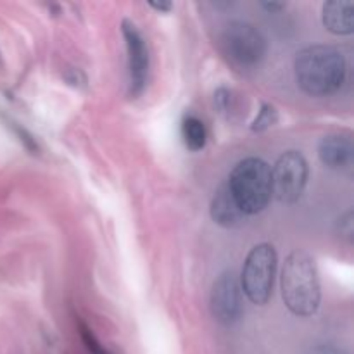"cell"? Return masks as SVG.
Instances as JSON below:
<instances>
[{
	"instance_id": "cell-3",
	"label": "cell",
	"mask_w": 354,
	"mask_h": 354,
	"mask_svg": "<svg viewBox=\"0 0 354 354\" xmlns=\"http://www.w3.org/2000/svg\"><path fill=\"white\" fill-rule=\"evenodd\" d=\"M232 197L244 214H258L272 201V168L259 158L237 162L227 182Z\"/></svg>"
},
{
	"instance_id": "cell-13",
	"label": "cell",
	"mask_w": 354,
	"mask_h": 354,
	"mask_svg": "<svg viewBox=\"0 0 354 354\" xmlns=\"http://www.w3.org/2000/svg\"><path fill=\"white\" fill-rule=\"evenodd\" d=\"M275 121H277L275 107L270 106V104H265V106L261 107V111H259L258 118L254 120V123H252V131L266 130V128L273 127Z\"/></svg>"
},
{
	"instance_id": "cell-17",
	"label": "cell",
	"mask_w": 354,
	"mask_h": 354,
	"mask_svg": "<svg viewBox=\"0 0 354 354\" xmlns=\"http://www.w3.org/2000/svg\"><path fill=\"white\" fill-rule=\"evenodd\" d=\"M151 7H154V9L161 10V12H168V10L171 9V3H166V2L156 3V2H151Z\"/></svg>"
},
{
	"instance_id": "cell-4",
	"label": "cell",
	"mask_w": 354,
	"mask_h": 354,
	"mask_svg": "<svg viewBox=\"0 0 354 354\" xmlns=\"http://www.w3.org/2000/svg\"><path fill=\"white\" fill-rule=\"evenodd\" d=\"M277 273V252L272 244H259L251 249L242 268L241 287L251 303L266 304L272 297Z\"/></svg>"
},
{
	"instance_id": "cell-15",
	"label": "cell",
	"mask_w": 354,
	"mask_h": 354,
	"mask_svg": "<svg viewBox=\"0 0 354 354\" xmlns=\"http://www.w3.org/2000/svg\"><path fill=\"white\" fill-rule=\"evenodd\" d=\"M310 354H346V351L344 349L337 348V346L324 344V346H318V348L311 349Z\"/></svg>"
},
{
	"instance_id": "cell-9",
	"label": "cell",
	"mask_w": 354,
	"mask_h": 354,
	"mask_svg": "<svg viewBox=\"0 0 354 354\" xmlns=\"http://www.w3.org/2000/svg\"><path fill=\"white\" fill-rule=\"evenodd\" d=\"M353 142L344 135H327L318 145V158L332 169L348 168L353 162Z\"/></svg>"
},
{
	"instance_id": "cell-14",
	"label": "cell",
	"mask_w": 354,
	"mask_h": 354,
	"mask_svg": "<svg viewBox=\"0 0 354 354\" xmlns=\"http://www.w3.org/2000/svg\"><path fill=\"white\" fill-rule=\"evenodd\" d=\"M341 235H344V237H348V239H351L353 237V213L351 211H348V213H346V216L344 218H341Z\"/></svg>"
},
{
	"instance_id": "cell-1",
	"label": "cell",
	"mask_w": 354,
	"mask_h": 354,
	"mask_svg": "<svg viewBox=\"0 0 354 354\" xmlns=\"http://www.w3.org/2000/svg\"><path fill=\"white\" fill-rule=\"evenodd\" d=\"M296 82L303 92L327 97L337 92L346 80V59L330 45H311L297 54L294 62Z\"/></svg>"
},
{
	"instance_id": "cell-10",
	"label": "cell",
	"mask_w": 354,
	"mask_h": 354,
	"mask_svg": "<svg viewBox=\"0 0 354 354\" xmlns=\"http://www.w3.org/2000/svg\"><path fill=\"white\" fill-rule=\"evenodd\" d=\"M324 26L334 35H351L354 31V3L351 0H328L322 9Z\"/></svg>"
},
{
	"instance_id": "cell-16",
	"label": "cell",
	"mask_w": 354,
	"mask_h": 354,
	"mask_svg": "<svg viewBox=\"0 0 354 354\" xmlns=\"http://www.w3.org/2000/svg\"><path fill=\"white\" fill-rule=\"evenodd\" d=\"M261 6L265 7V9L272 10V12H273V10H280V9H283V7H286V3H277V2H272V3H270V2H263Z\"/></svg>"
},
{
	"instance_id": "cell-6",
	"label": "cell",
	"mask_w": 354,
	"mask_h": 354,
	"mask_svg": "<svg viewBox=\"0 0 354 354\" xmlns=\"http://www.w3.org/2000/svg\"><path fill=\"white\" fill-rule=\"evenodd\" d=\"M223 47L227 54L242 66L258 64L266 54V40L261 31L242 21H234L225 28Z\"/></svg>"
},
{
	"instance_id": "cell-2",
	"label": "cell",
	"mask_w": 354,
	"mask_h": 354,
	"mask_svg": "<svg viewBox=\"0 0 354 354\" xmlns=\"http://www.w3.org/2000/svg\"><path fill=\"white\" fill-rule=\"evenodd\" d=\"M282 299L296 317H313L320 306L322 292L315 259L304 251L287 256L280 279Z\"/></svg>"
},
{
	"instance_id": "cell-8",
	"label": "cell",
	"mask_w": 354,
	"mask_h": 354,
	"mask_svg": "<svg viewBox=\"0 0 354 354\" xmlns=\"http://www.w3.org/2000/svg\"><path fill=\"white\" fill-rule=\"evenodd\" d=\"M121 31L127 40L128 68H130V93L137 97L144 90L149 73V50L144 37L131 21L124 19Z\"/></svg>"
},
{
	"instance_id": "cell-11",
	"label": "cell",
	"mask_w": 354,
	"mask_h": 354,
	"mask_svg": "<svg viewBox=\"0 0 354 354\" xmlns=\"http://www.w3.org/2000/svg\"><path fill=\"white\" fill-rule=\"evenodd\" d=\"M244 216L245 214L234 201L227 183L221 185L211 201V218L214 223L225 228H235L242 223Z\"/></svg>"
},
{
	"instance_id": "cell-12",
	"label": "cell",
	"mask_w": 354,
	"mask_h": 354,
	"mask_svg": "<svg viewBox=\"0 0 354 354\" xmlns=\"http://www.w3.org/2000/svg\"><path fill=\"white\" fill-rule=\"evenodd\" d=\"M182 138L183 144L189 151H201L206 145V127H204L203 121L196 116H187L182 121Z\"/></svg>"
},
{
	"instance_id": "cell-7",
	"label": "cell",
	"mask_w": 354,
	"mask_h": 354,
	"mask_svg": "<svg viewBox=\"0 0 354 354\" xmlns=\"http://www.w3.org/2000/svg\"><path fill=\"white\" fill-rule=\"evenodd\" d=\"M211 315L221 325H232L241 320L244 313L242 287L232 272L221 273L211 290Z\"/></svg>"
},
{
	"instance_id": "cell-5",
	"label": "cell",
	"mask_w": 354,
	"mask_h": 354,
	"mask_svg": "<svg viewBox=\"0 0 354 354\" xmlns=\"http://www.w3.org/2000/svg\"><path fill=\"white\" fill-rule=\"evenodd\" d=\"M308 182V161L297 151H287L272 168V194L283 204H294Z\"/></svg>"
}]
</instances>
